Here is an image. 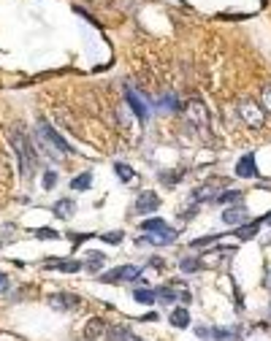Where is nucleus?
<instances>
[{
  "mask_svg": "<svg viewBox=\"0 0 271 341\" xmlns=\"http://www.w3.org/2000/svg\"><path fill=\"white\" fill-rule=\"evenodd\" d=\"M109 341H130L128 328H109Z\"/></svg>",
  "mask_w": 271,
  "mask_h": 341,
  "instance_id": "20",
  "label": "nucleus"
},
{
  "mask_svg": "<svg viewBox=\"0 0 271 341\" xmlns=\"http://www.w3.org/2000/svg\"><path fill=\"white\" fill-rule=\"evenodd\" d=\"M8 290V276L6 273H0V292H6Z\"/></svg>",
  "mask_w": 271,
  "mask_h": 341,
  "instance_id": "31",
  "label": "nucleus"
},
{
  "mask_svg": "<svg viewBox=\"0 0 271 341\" xmlns=\"http://www.w3.org/2000/svg\"><path fill=\"white\" fill-rule=\"evenodd\" d=\"M239 114H241V119L247 122L249 127H260L263 125V109L258 106V103H253V100H244L239 106Z\"/></svg>",
  "mask_w": 271,
  "mask_h": 341,
  "instance_id": "3",
  "label": "nucleus"
},
{
  "mask_svg": "<svg viewBox=\"0 0 271 341\" xmlns=\"http://www.w3.org/2000/svg\"><path fill=\"white\" fill-rule=\"evenodd\" d=\"M260 225H263V220H255V222H244V225H239L236 230H234V236L236 239H253V236L260 230Z\"/></svg>",
  "mask_w": 271,
  "mask_h": 341,
  "instance_id": "12",
  "label": "nucleus"
},
{
  "mask_svg": "<svg viewBox=\"0 0 271 341\" xmlns=\"http://www.w3.org/2000/svg\"><path fill=\"white\" fill-rule=\"evenodd\" d=\"M263 225H271V214H268V217H263Z\"/></svg>",
  "mask_w": 271,
  "mask_h": 341,
  "instance_id": "32",
  "label": "nucleus"
},
{
  "mask_svg": "<svg viewBox=\"0 0 271 341\" xmlns=\"http://www.w3.org/2000/svg\"><path fill=\"white\" fill-rule=\"evenodd\" d=\"M136 301L139 303H144V306H152L154 301H158V295H154V290H136Z\"/></svg>",
  "mask_w": 271,
  "mask_h": 341,
  "instance_id": "19",
  "label": "nucleus"
},
{
  "mask_svg": "<svg viewBox=\"0 0 271 341\" xmlns=\"http://www.w3.org/2000/svg\"><path fill=\"white\" fill-rule=\"evenodd\" d=\"M57 184V174H54V170H46V174H44V187H54Z\"/></svg>",
  "mask_w": 271,
  "mask_h": 341,
  "instance_id": "29",
  "label": "nucleus"
},
{
  "mask_svg": "<svg viewBox=\"0 0 271 341\" xmlns=\"http://www.w3.org/2000/svg\"><path fill=\"white\" fill-rule=\"evenodd\" d=\"M90 184H92V174H79V176H76L73 182H71L73 189H87Z\"/></svg>",
  "mask_w": 271,
  "mask_h": 341,
  "instance_id": "22",
  "label": "nucleus"
},
{
  "mask_svg": "<svg viewBox=\"0 0 271 341\" xmlns=\"http://www.w3.org/2000/svg\"><path fill=\"white\" fill-rule=\"evenodd\" d=\"M35 236H38V239H60V233L52 230V227H38Z\"/></svg>",
  "mask_w": 271,
  "mask_h": 341,
  "instance_id": "25",
  "label": "nucleus"
},
{
  "mask_svg": "<svg viewBox=\"0 0 271 341\" xmlns=\"http://www.w3.org/2000/svg\"><path fill=\"white\" fill-rule=\"evenodd\" d=\"M222 222H225V225H244L247 222V208L244 206H230V208H225Z\"/></svg>",
  "mask_w": 271,
  "mask_h": 341,
  "instance_id": "9",
  "label": "nucleus"
},
{
  "mask_svg": "<svg viewBox=\"0 0 271 341\" xmlns=\"http://www.w3.org/2000/svg\"><path fill=\"white\" fill-rule=\"evenodd\" d=\"M171 325H173V328H179V330H185V328L190 325L187 309H173V311H171Z\"/></svg>",
  "mask_w": 271,
  "mask_h": 341,
  "instance_id": "14",
  "label": "nucleus"
},
{
  "mask_svg": "<svg viewBox=\"0 0 271 341\" xmlns=\"http://www.w3.org/2000/svg\"><path fill=\"white\" fill-rule=\"evenodd\" d=\"M141 230H147V233H163V230H171V227L160 220V217H152V220H144L141 222Z\"/></svg>",
  "mask_w": 271,
  "mask_h": 341,
  "instance_id": "15",
  "label": "nucleus"
},
{
  "mask_svg": "<svg viewBox=\"0 0 271 341\" xmlns=\"http://www.w3.org/2000/svg\"><path fill=\"white\" fill-rule=\"evenodd\" d=\"M220 239V233H211V236H203V239H192V246H206L211 241H217Z\"/></svg>",
  "mask_w": 271,
  "mask_h": 341,
  "instance_id": "27",
  "label": "nucleus"
},
{
  "mask_svg": "<svg viewBox=\"0 0 271 341\" xmlns=\"http://www.w3.org/2000/svg\"><path fill=\"white\" fill-rule=\"evenodd\" d=\"M158 206H160V198L154 193H141L139 198H136V211L139 214H152Z\"/></svg>",
  "mask_w": 271,
  "mask_h": 341,
  "instance_id": "6",
  "label": "nucleus"
},
{
  "mask_svg": "<svg viewBox=\"0 0 271 341\" xmlns=\"http://www.w3.org/2000/svg\"><path fill=\"white\" fill-rule=\"evenodd\" d=\"M103 330H106V322L95 317V319H90V322L84 325V338H87V341H95V338L103 333Z\"/></svg>",
  "mask_w": 271,
  "mask_h": 341,
  "instance_id": "11",
  "label": "nucleus"
},
{
  "mask_svg": "<svg viewBox=\"0 0 271 341\" xmlns=\"http://www.w3.org/2000/svg\"><path fill=\"white\" fill-rule=\"evenodd\" d=\"M133 341H144V338H133Z\"/></svg>",
  "mask_w": 271,
  "mask_h": 341,
  "instance_id": "33",
  "label": "nucleus"
},
{
  "mask_svg": "<svg viewBox=\"0 0 271 341\" xmlns=\"http://www.w3.org/2000/svg\"><path fill=\"white\" fill-rule=\"evenodd\" d=\"M147 244H154V246H166V244H173L177 241V230H163V233H152V236H144Z\"/></svg>",
  "mask_w": 271,
  "mask_h": 341,
  "instance_id": "10",
  "label": "nucleus"
},
{
  "mask_svg": "<svg viewBox=\"0 0 271 341\" xmlns=\"http://www.w3.org/2000/svg\"><path fill=\"white\" fill-rule=\"evenodd\" d=\"M73 208H76L73 201H57V203H54V214L60 217V220H68V217L73 214Z\"/></svg>",
  "mask_w": 271,
  "mask_h": 341,
  "instance_id": "16",
  "label": "nucleus"
},
{
  "mask_svg": "<svg viewBox=\"0 0 271 341\" xmlns=\"http://www.w3.org/2000/svg\"><path fill=\"white\" fill-rule=\"evenodd\" d=\"M239 198H241V193H236V189H225L222 195H215L211 201H215V203H220V206H225V203H234V201H239Z\"/></svg>",
  "mask_w": 271,
  "mask_h": 341,
  "instance_id": "18",
  "label": "nucleus"
},
{
  "mask_svg": "<svg viewBox=\"0 0 271 341\" xmlns=\"http://www.w3.org/2000/svg\"><path fill=\"white\" fill-rule=\"evenodd\" d=\"M46 268H57V271L73 273V271H79V268H82V263H79V260H60V263H49Z\"/></svg>",
  "mask_w": 271,
  "mask_h": 341,
  "instance_id": "17",
  "label": "nucleus"
},
{
  "mask_svg": "<svg viewBox=\"0 0 271 341\" xmlns=\"http://www.w3.org/2000/svg\"><path fill=\"white\" fill-rule=\"evenodd\" d=\"M52 306H57V309H76V306H79V298L71 295V292H65V295L60 292V295L52 298Z\"/></svg>",
  "mask_w": 271,
  "mask_h": 341,
  "instance_id": "13",
  "label": "nucleus"
},
{
  "mask_svg": "<svg viewBox=\"0 0 271 341\" xmlns=\"http://www.w3.org/2000/svg\"><path fill=\"white\" fill-rule=\"evenodd\" d=\"M8 138H11V146L16 149V157H19V168H22V176L30 179L33 170H35V149L30 146V141L19 127H11L8 130Z\"/></svg>",
  "mask_w": 271,
  "mask_h": 341,
  "instance_id": "1",
  "label": "nucleus"
},
{
  "mask_svg": "<svg viewBox=\"0 0 271 341\" xmlns=\"http://www.w3.org/2000/svg\"><path fill=\"white\" fill-rule=\"evenodd\" d=\"M87 258H90V260H87V271H98L101 265H103V260H106L101 252H90Z\"/></svg>",
  "mask_w": 271,
  "mask_h": 341,
  "instance_id": "21",
  "label": "nucleus"
},
{
  "mask_svg": "<svg viewBox=\"0 0 271 341\" xmlns=\"http://www.w3.org/2000/svg\"><path fill=\"white\" fill-rule=\"evenodd\" d=\"M263 106L271 111V87H266V90H263Z\"/></svg>",
  "mask_w": 271,
  "mask_h": 341,
  "instance_id": "30",
  "label": "nucleus"
},
{
  "mask_svg": "<svg viewBox=\"0 0 271 341\" xmlns=\"http://www.w3.org/2000/svg\"><path fill=\"white\" fill-rule=\"evenodd\" d=\"M101 239H103L106 244H120V241H122V233H120V230H111V233H103Z\"/></svg>",
  "mask_w": 271,
  "mask_h": 341,
  "instance_id": "26",
  "label": "nucleus"
},
{
  "mask_svg": "<svg viewBox=\"0 0 271 341\" xmlns=\"http://www.w3.org/2000/svg\"><path fill=\"white\" fill-rule=\"evenodd\" d=\"M38 133H41V136H46L52 141V144L57 146V152H63V155H73V149H71V144H68V141L60 136V133H57L52 125H46V122H41V125H38Z\"/></svg>",
  "mask_w": 271,
  "mask_h": 341,
  "instance_id": "4",
  "label": "nucleus"
},
{
  "mask_svg": "<svg viewBox=\"0 0 271 341\" xmlns=\"http://www.w3.org/2000/svg\"><path fill=\"white\" fill-rule=\"evenodd\" d=\"M236 176L241 179H255L258 176V168H255V155H244L236 163Z\"/></svg>",
  "mask_w": 271,
  "mask_h": 341,
  "instance_id": "8",
  "label": "nucleus"
},
{
  "mask_svg": "<svg viewBox=\"0 0 271 341\" xmlns=\"http://www.w3.org/2000/svg\"><path fill=\"white\" fill-rule=\"evenodd\" d=\"M198 268H201L198 260H192V258H185V260H182V271H198Z\"/></svg>",
  "mask_w": 271,
  "mask_h": 341,
  "instance_id": "28",
  "label": "nucleus"
},
{
  "mask_svg": "<svg viewBox=\"0 0 271 341\" xmlns=\"http://www.w3.org/2000/svg\"><path fill=\"white\" fill-rule=\"evenodd\" d=\"M198 336H211L215 341H236L239 338V330L236 328H211V330L201 328Z\"/></svg>",
  "mask_w": 271,
  "mask_h": 341,
  "instance_id": "7",
  "label": "nucleus"
},
{
  "mask_svg": "<svg viewBox=\"0 0 271 341\" xmlns=\"http://www.w3.org/2000/svg\"><path fill=\"white\" fill-rule=\"evenodd\" d=\"M154 295L163 298V303H173V301H177V290H171V287H158V290H154Z\"/></svg>",
  "mask_w": 271,
  "mask_h": 341,
  "instance_id": "23",
  "label": "nucleus"
},
{
  "mask_svg": "<svg viewBox=\"0 0 271 341\" xmlns=\"http://www.w3.org/2000/svg\"><path fill=\"white\" fill-rule=\"evenodd\" d=\"M125 98H128V106L133 109V114H136V117H139L141 122H147V117H149V109H147V103H144L141 98H139V95H136L130 87L128 90H125Z\"/></svg>",
  "mask_w": 271,
  "mask_h": 341,
  "instance_id": "5",
  "label": "nucleus"
},
{
  "mask_svg": "<svg viewBox=\"0 0 271 341\" xmlns=\"http://www.w3.org/2000/svg\"><path fill=\"white\" fill-rule=\"evenodd\" d=\"M139 268L136 265H117V268H109L106 273H101V282H130L139 279Z\"/></svg>",
  "mask_w": 271,
  "mask_h": 341,
  "instance_id": "2",
  "label": "nucleus"
},
{
  "mask_svg": "<svg viewBox=\"0 0 271 341\" xmlns=\"http://www.w3.org/2000/svg\"><path fill=\"white\" fill-rule=\"evenodd\" d=\"M114 170H117V176L122 179V182H133V179H136V174H133V168H128V165H122V163H117V165H114Z\"/></svg>",
  "mask_w": 271,
  "mask_h": 341,
  "instance_id": "24",
  "label": "nucleus"
}]
</instances>
